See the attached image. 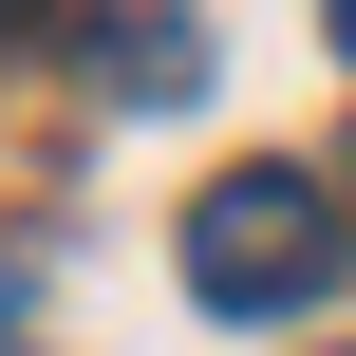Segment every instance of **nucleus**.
I'll return each instance as SVG.
<instances>
[{
    "mask_svg": "<svg viewBox=\"0 0 356 356\" xmlns=\"http://www.w3.org/2000/svg\"><path fill=\"white\" fill-rule=\"evenodd\" d=\"M188 75H207V38H188V19H113V94H131V113H169Z\"/></svg>",
    "mask_w": 356,
    "mask_h": 356,
    "instance_id": "nucleus-2",
    "label": "nucleus"
},
{
    "mask_svg": "<svg viewBox=\"0 0 356 356\" xmlns=\"http://www.w3.org/2000/svg\"><path fill=\"white\" fill-rule=\"evenodd\" d=\"M19 19H56V0H0V38H19Z\"/></svg>",
    "mask_w": 356,
    "mask_h": 356,
    "instance_id": "nucleus-4",
    "label": "nucleus"
},
{
    "mask_svg": "<svg viewBox=\"0 0 356 356\" xmlns=\"http://www.w3.org/2000/svg\"><path fill=\"white\" fill-rule=\"evenodd\" d=\"M319 19H338V56H356V0H319Z\"/></svg>",
    "mask_w": 356,
    "mask_h": 356,
    "instance_id": "nucleus-5",
    "label": "nucleus"
},
{
    "mask_svg": "<svg viewBox=\"0 0 356 356\" xmlns=\"http://www.w3.org/2000/svg\"><path fill=\"white\" fill-rule=\"evenodd\" d=\"M0 338H19V263H0Z\"/></svg>",
    "mask_w": 356,
    "mask_h": 356,
    "instance_id": "nucleus-3",
    "label": "nucleus"
},
{
    "mask_svg": "<svg viewBox=\"0 0 356 356\" xmlns=\"http://www.w3.org/2000/svg\"><path fill=\"white\" fill-rule=\"evenodd\" d=\"M338 282V188L319 169H225L207 207H188V300L207 319H282V300H319Z\"/></svg>",
    "mask_w": 356,
    "mask_h": 356,
    "instance_id": "nucleus-1",
    "label": "nucleus"
}]
</instances>
